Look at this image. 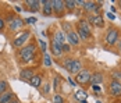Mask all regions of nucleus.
I'll list each match as a JSON object with an SVG mask.
<instances>
[{"instance_id":"obj_36","label":"nucleus","mask_w":121,"mask_h":103,"mask_svg":"<svg viewBox=\"0 0 121 103\" xmlns=\"http://www.w3.org/2000/svg\"><path fill=\"white\" fill-rule=\"evenodd\" d=\"M49 92V85H46V86H45V93H48Z\"/></svg>"},{"instance_id":"obj_4","label":"nucleus","mask_w":121,"mask_h":103,"mask_svg":"<svg viewBox=\"0 0 121 103\" xmlns=\"http://www.w3.org/2000/svg\"><path fill=\"white\" fill-rule=\"evenodd\" d=\"M91 77H92V72L88 68L81 70L75 75V84L77 85H91Z\"/></svg>"},{"instance_id":"obj_18","label":"nucleus","mask_w":121,"mask_h":103,"mask_svg":"<svg viewBox=\"0 0 121 103\" xmlns=\"http://www.w3.org/2000/svg\"><path fill=\"white\" fill-rule=\"evenodd\" d=\"M77 28H81L82 31L85 32H88V34H91V24L88 21V18H82V20H79V22L77 25Z\"/></svg>"},{"instance_id":"obj_19","label":"nucleus","mask_w":121,"mask_h":103,"mask_svg":"<svg viewBox=\"0 0 121 103\" xmlns=\"http://www.w3.org/2000/svg\"><path fill=\"white\" fill-rule=\"evenodd\" d=\"M74 95H75V99H77L78 102H81V103L85 102V100H86V98H88V93H86L84 89H79V91H77Z\"/></svg>"},{"instance_id":"obj_33","label":"nucleus","mask_w":121,"mask_h":103,"mask_svg":"<svg viewBox=\"0 0 121 103\" xmlns=\"http://www.w3.org/2000/svg\"><path fill=\"white\" fill-rule=\"evenodd\" d=\"M4 27H6V24H4V20L0 17V31H3V29H4Z\"/></svg>"},{"instance_id":"obj_8","label":"nucleus","mask_w":121,"mask_h":103,"mask_svg":"<svg viewBox=\"0 0 121 103\" xmlns=\"http://www.w3.org/2000/svg\"><path fill=\"white\" fill-rule=\"evenodd\" d=\"M40 4H42L43 15L50 17L53 14V0H43V1H40Z\"/></svg>"},{"instance_id":"obj_38","label":"nucleus","mask_w":121,"mask_h":103,"mask_svg":"<svg viewBox=\"0 0 121 103\" xmlns=\"http://www.w3.org/2000/svg\"><path fill=\"white\" fill-rule=\"evenodd\" d=\"M118 50H120V52H121V40H120V42H118Z\"/></svg>"},{"instance_id":"obj_25","label":"nucleus","mask_w":121,"mask_h":103,"mask_svg":"<svg viewBox=\"0 0 121 103\" xmlns=\"http://www.w3.org/2000/svg\"><path fill=\"white\" fill-rule=\"evenodd\" d=\"M53 103H64V98L59 93H56V95H53Z\"/></svg>"},{"instance_id":"obj_35","label":"nucleus","mask_w":121,"mask_h":103,"mask_svg":"<svg viewBox=\"0 0 121 103\" xmlns=\"http://www.w3.org/2000/svg\"><path fill=\"white\" fill-rule=\"evenodd\" d=\"M68 82H70L71 85H75V81H73V80H71V78H68Z\"/></svg>"},{"instance_id":"obj_5","label":"nucleus","mask_w":121,"mask_h":103,"mask_svg":"<svg viewBox=\"0 0 121 103\" xmlns=\"http://www.w3.org/2000/svg\"><path fill=\"white\" fill-rule=\"evenodd\" d=\"M109 93L113 98H121V82L116 80H110L109 82Z\"/></svg>"},{"instance_id":"obj_2","label":"nucleus","mask_w":121,"mask_h":103,"mask_svg":"<svg viewBox=\"0 0 121 103\" xmlns=\"http://www.w3.org/2000/svg\"><path fill=\"white\" fill-rule=\"evenodd\" d=\"M63 67L67 70L71 75H77L82 70V63L77 58H65L63 63Z\"/></svg>"},{"instance_id":"obj_32","label":"nucleus","mask_w":121,"mask_h":103,"mask_svg":"<svg viewBox=\"0 0 121 103\" xmlns=\"http://www.w3.org/2000/svg\"><path fill=\"white\" fill-rule=\"evenodd\" d=\"M106 15H107V18H109V20H111V21H114V20H116V15H114V14H113V13H107V14H106Z\"/></svg>"},{"instance_id":"obj_23","label":"nucleus","mask_w":121,"mask_h":103,"mask_svg":"<svg viewBox=\"0 0 121 103\" xmlns=\"http://www.w3.org/2000/svg\"><path fill=\"white\" fill-rule=\"evenodd\" d=\"M64 6H65V10H70V11L77 7L75 0H65V1H64Z\"/></svg>"},{"instance_id":"obj_40","label":"nucleus","mask_w":121,"mask_h":103,"mask_svg":"<svg viewBox=\"0 0 121 103\" xmlns=\"http://www.w3.org/2000/svg\"><path fill=\"white\" fill-rule=\"evenodd\" d=\"M82 103H88V102H86V100H85V102H82Z\"/></svg>"},{"instance_id":"obj_9","label":"nucleus","mask_w":121,"mask_h":103,"mask_svg":"<svg viewBox=\"0 0 121 103\" xmlns=\"http://www.w3.org/2000/svg\"><path fill=\"white\" fill-rule=\"evenodd\" d=\"M64 10H65V6H64V1L63 0H53V13L56 15L61 17Z\"/></svg>"},{"instance_id":"obj_1","label":"nucleus","mask_w":121,"mask_h":103,"mask_svg":"<svg viewBox=\"0 0 121 103\" xmlns=\"http://www.w3.org/2000/svg\"><path fill=\"white\" fill-rule=\"evenodd\" d=\"M35 52H36V46L34 43L21 47L20 50V57H21V63H29L31 60H34L35 57Z\"/></svg>"},{"instance_id":"obj_26","label":"nucleus","mask_w":121,"mask_h":103,"mask_svg":"<svg viewBox=\"0 0 121 103\" xmlns=\"http://www.w3.org/2000/svg\"><path fill=\"white\" fill-rule=\"evenodd\" d=\"M4 92H7V82L6 81H0V95H3Z\"/></svg>"},{"instance_id":"obj_7","label":"nucleus","mask_w":121,"mask_h":103,"mask_svg":"<svg viewBox=\"0 0 121 103\" xmlns=\"http://www.w3.org/2000/svg\"><path fill=\"white\" fill-rule=\"evenodd\" d=\"M88 21L91 25L96 27V28H104V20L103 17H100L99 14H93V15H89L88 17Z\"/></svg>"},{"instance_id":"obj_30","label":"nucleus","mask_w":121,"mask_h":103,"mask_svg":"<svg viewBox=\"0 0 121 103\" xmlns=\"http://www.w3.org/2000/svg\"><path fill=\"white\" fill-rule=\"evenodd\" d=\"M92 89H93V91L96 92H99V93H100V91H102V88H100V85H92Z\"/></svg>"},{"instance_id":"obj_24","label":"nucleus","mask_w":121,"mask_h":103,"mask_svg":"<svg viewBox=\"0 0 121 103\" xmlns=\"http://www.w3.org/2000/svg\"><path fill=\"white\" fill-rule=\"evenodd\" d=\"M61 27H63V32H65V35L73 31V29H71V24L70 22H63L61 24Z\"/></svg>"},{"instance_id":"obj_17","label":"nucleus","mask_w":121,"mask_h":103,"mask_svg":"<svg viewBox=\"0 0 121 103\" xmlns=\"http://www.w3.org/2000/svg\"><path fill=\"white\" fill-rule=\"evenodd\" d=\"M14 93H13L11 91L9 92H4L3 95H0V103H10V102H13L14 100Z\"/></svg>"},{"instance_id":"obj_22","label":"nucleus","mask_w":121,"mask_h":103,"mask_svg":"<svg viewBox=\"0 0 121 103\" xmlns=\"http://www.w3.org/2000/svg\"><path fill=\"white\" fill-rule=\"evenodd\" d=\"M29 84H31L34 88H39L40 84H42V77H40V75H35L32 80L29 81Z\"/></svg>"},{"instance_id":"obj_28","label":"nucleus","mask_w":121,"mask_h":103,"mask_svg":"<svg viewBox=\"0 0 121 103\" xmlns=\"http://www.w3.org/2000/svg\"><path fill=\"white\" fill-rule=\"evenodd\" d=\"M61 49H63V53H70V52H71V47H70L68 43L63 45V46H61Z\"/></svg>"},{"instance_id":"obj_41","label":"nucleus","mask_w":121,"mask_h":103,"mask_svg":"<svg viewBox=\"0 0 121 103\" xmlns=\"http://www.w3.org/2000/svg\"><path fill=\"white\" fill-rule=\"evenodd\" d=\"M96 103H102V102H99V100H97V102H96Z\"/></svg>"},{"instance_id":"obj_42","label":"nucleus","mask_w":121,"mask_h":103,"mask_svg":"<svg viewBox=\"0 0 121 103\" xmlns=\"http://www.w3.org/2000/svg\"><path fill=\"white\" fill-rule=\"evenodd\" d=\"M120 74H121V71H120ZM120 82H121V78H120Z\"/></svg>"},{"instance_id":"obj_3","label":"nucleus","mask_w":121,"mask_h":103,"mask_svg":"<svg viewBox=\"0 0 121 103\" xmlns=\"http://www.w3.org/2000/svg\"><path fill=\"white\" fill-rule=\"evenodd\" d=\"M120 40V31L117 28H110L104 35V43L107 46H114Z\"/></svg>"},{"instance_id":"obj_29","label":"nucleus","mask_w":121,"mask_h":103,"mask_svg":"<svg viewBox=\"0 0 121 103\" xmlns=\"http://www.w3.org/2000/svg\"><path fill=\"white\" fill-rule=\"evenodd\" d=\"M39 45H40V49H42V52L45 53V52H46V43H45L43 40H39Z\"/></svg>"},{"instance_id":"obj_14","label":"nucleus","mask_w":121,"mask_h":103,"mask_svg":"<svg viewBox=\"0 0 121 103\" xmlns=\"http://www.w3.org/2000/svg\"><path fill=\"white\" fill-rule=\"evenodd\" d=\"M25 4L28 6V10L29 11H32V13H36L40 10V1H38V0H26L25 1Z\"/></svg>"},{"instance_id":"obj_21","label":"nucleus","mask_w":121,"mask_h":103,"mask_svg":"<svg viewBox=\"0 0 121 103\" xmlns=\"http://www.w3.org/2000/svg\"><path fill=\"white\" fill-rule=\"evenodd\" d=\"M77 34H78V36H79L81 40H88V39H91V34H88V32L82 31L81 28H77Z\"/></svg>"},{"instance_id":"obj_34","label":"nucleus","mask_w":121,"mask_h":103,"mask_svg":"<svg viewBox=\"0 0 121 103\" xmlns=\"http://www.w3.org/2000/svg\"><path fill=\"white\" fill-rule=\"evenodd\" d=\"M59 81H60V78H59V75H56V78H54V86H56V88L59 86Z\"/></svg>"},{"instance_id":"obj_6","label":"nucleus","mask_w":121,"mask_h":103,"mask_svg":"<svg viewBox=\"0 0 121 103\" xmlns=\"http://www.w3.org/2000/svg\"><path fill=\"white\" fill-rule=\"evenodd\" d=\"M29 36H31V32L29 31H22L21 34L18 35L15 39H14V42H13V45L15 46V47H21V46L24 45L25 42L29 39Z\"/></svg>"},{"instance_id":"obj_13","label":"nucleus","mask_w":121,"mask_h":103,"mask_svg":"<svg viewBox=\"0 0 121 103\" xmlns=\"http://www.w3.org/2000/svg\"><path fill=\"white\" fill-rule=\"evenodd\" d=\"M34 77H35V71L32 68H24L20 72V78L24 81H31Z\"/></svg>"},{"instance_id":"obj_27","label":"nucleus","mask_w":121,"mask_h":103,"mask_svg":"<svg viewBox=\"0 0 121 103\" xmlns=\"http://www.w3.org/2000/svg\"><path fill=\"white\" fill-rule=\"evenodd\" d=\"M43 64L45 66H52V58H50V56H48V54H45L43 56Z\"/></svg>"},{"instance_id":"obj_15","label":"nucleus","mask_w":121,"mask_h":103,"mask_svg":"<svg viewBox=\"0 0 121 103\" xmlns=\"http://www.w3.org/2000/svg\"><path fill=\"white\" fill-rule=\"evenodd\" d=\"M103 82V72H93L91 77V86L92 85H100Z\"/></svg>"},{"instance_id":"obj_12","label":"nucleus","mask_w":121,"mask_h":103,"mask_svg":"<svg viewBox=\"0 0 121 103\" xmlns=\"http://www.w3.org/2000/svg\"><path fill=\"white\" fill-rule=\"evenodd\" d=\"M65 36H67L68 43H71V45L78 46L79 43H81V39H79V36H78V34H77V31H71V32H68Z\"/></svg>"},{"instance_id":"obj_11","label":"nucleus","mask_w":121,"mask_h":103,"mask_svg":"<svg viewBox=\"0 0 121 103\" xmlns=\"http://www.w3.org/2000/svg\"><path fill=\"white\" fill-rule=\"evenodd\" d=\"M50 52H52V54H53L54 57H59V56L63 54L61 45H60V43H57L54 39H52V40H50Z\"/></svg>"},{"instance_id":"obj_20","label":"nucleus","mask_w":121,"mask_h":103,"mask_svg":"<svg viewBox=\"0 0 121 103\" xmlns=\"http://www.w3.org/2000/svg\"><path fill=\"white\" fill-rule=\"evenodd\" d=\"M95 7H96V1H84V4H82V9L85 11H89V13L93 11Z\"/></svg>"},{"instance_id":"obj_37","label":"nucleus","mask_w":121,"mask_h":103,"mask_svg":"<svg viewBox=\"0 0 121 103\" xmlns=\"http://www.w3.org/2000/svg\"><path fill=\"white\" fill-rule=\"evenodd\" d=\"M117 4H118V10L121 11V0H120V1H117Z\"/></svg>"},{"instance_id":"obj_16","label":"nucleus","mask_w":121,"mask_h":103,"mask_svg":"<svg viewBox=\"0 0 121 103\" xmlns=\"http://www.w3.org/2000/svg\"><path fill=\"white\" fill-rule=\"evenodd\" d=\"M53 39H54L57 43H60V45L63 46V45H65L67 36H65V34H64L63 31H57V32H54V36H53Z\"/></svg>"},{"instance_id":"obj_39","label":"nucleus","mask_w":121,"mask_h":103,"mask_svg":"<svg viewBox=\"0 0 121 103\" xmlns=\"http://www.w3.org/2000/svg\"><path fill=\"white\" fill-rule=\"evenodd\" d=\"M10 103H20V102H18L17 99H14V100H13V102H10Z\"/></svg>"},{"instance_id":"obj_31","label":"nucleus","mask_w":121,"mask_h":103,"mask_svg":"<svg viewBox=\"0 0 121 103\" xmlns=\"http://www.w3.org/2000/svg\"><path fill=\"white\" fill-rule=\"evenodd\" d=\"M25 22H26V24H35V22H36V18H34V17H32V18H26V20H25Z\"/></svg>"},{"instance_id":"obj_10","label":"nucleus","mask_w":121,"mask_h":103,"mask_svg":"<svg viewBox=\"0 0 121 103\" xmlns=\"http://www.w3.org/2000/svg\"><path fill=\"white\" fill-rule=\"evenodd\" d=\"M24 25H25V21L22 20V18H20V17H15L11 22H10V31H13V32H15V31H20L21 28H24Z\"/></svg>"}]
</instances>
